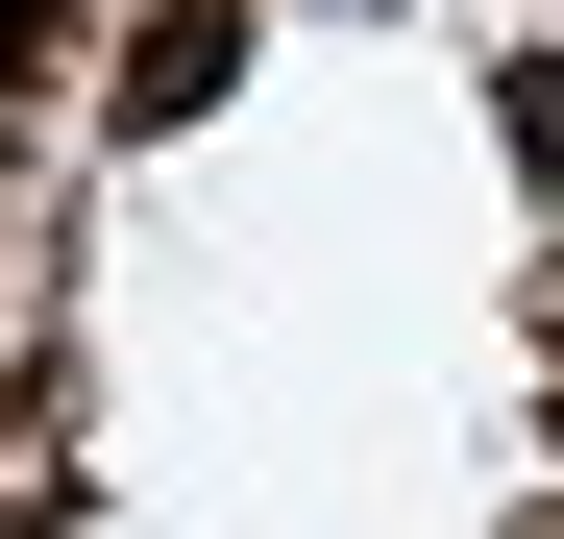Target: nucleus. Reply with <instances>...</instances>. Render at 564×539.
<instances>
[{"label":"nucleus","instance_id":"2","mask_svg":"<svg viewBox=\"0 0 564 539\" xmlns=\"http://www.w3.org/2000/svg\"><path fill=\"white\" fill-rule=\"evenodd\" d=\"M516 147H540V172H564V74H516Z\"/></svg>","mask_w":564,"mask_h":539},{"label":"nucleus","instance_id":"1","mask_svg":"<svg viewBox=\"0 0 564 539\" xmlns=\"http://www.w3.org/2000/svg\"><path fill=\"white\" fill-rule=\"evenodd\" d=\"M221 74H246V0H172V25L123 50V123H197V99H221Z\"/></svg>","mask_w":564,"mask_h":539}]
</instances>
